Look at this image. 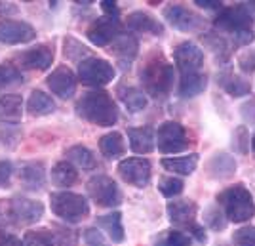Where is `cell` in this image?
<instances>
[{
	"mask_svg": "<svg viewBox=\"0 0 255 246\" xmlns=\"http://www.w3.org/2000/svg\"><path fill=\"white\" fill-rule=\"evenodd\" d=\"M78 117L96 124V126H113L118 120V107L115 99L105 90H92L76 101Z\"/></svg>",
	"mask_w": 255,
	"mask_h": 246,
	"instance_id": "6da1fadb",
	"label": "cell"
},
{
	"mask_svg": "<svg viewBox=\"0 0 255 246\" xmlns=\"http://www.w3.org/2000/svg\"><path fill=\"white\" fill-rule=\"evenodd\" d=\"M76 180H78V170L71 162L61 161L52 168V182L57 187H71L76 183Z\"/></svg>",
	"mask_w": 255,
	"mask_h": 246,
	"instance_id": "1f68e13d",
	"label": "cell"
},
{
	"mask_svg": "<svg viewBox=\"0 0 255 246\" xmlns=\"http://www.w3.org/2000/svg\"><path fill=\"white\" fill-rule=\"evenodd\" d=\"M194 4L204 10H221L223 8V4L219 0H194Z\"/></svg>",
	"mask_w": 255,
	"mask_h": 246,
	"instance_id": "681fc988",
	"label": "cell"
},
{
	"mask_svg": "<svg viewBox=\"0 0 255 246\" xmlns=\"http://www.w3.org/2000/svg\"><path fill=\"white\" fill-rule=\"evenodd\" d=\"M137 48H139V42L133 34H126V32L122 34V32H120L117 38L113 40L109 50L117 55L120 61H124V63L129 65V61H133L135 55H137Z\"/></svg>",
	"mask_w": 255,
	"mask_h": 246,
	"instance_id": "7402d4cb",
	"label": "cell"
},
{
	"mask_svg": "<svg viewBox=\"0 0 255 246\" xmlns=\"http://www.w3.org/2000/svg\"><path fill=\"white\" fill-rule=\"evenodd\" d=\"M36 38L34 27L25 21L6 19L0 21V42L4 44H25Z\"/></svg>",
	"mask_w": 255,
	"mask_h": 246,
	"instance_id": "5bb4252c",
	"label": "cell"
},
{
	"mask_svg": "<svg viewBox=\"0 0 255 246\" xmlns=\"http://www.w3.org/2000/svg\"><path fill=\"white\" fill-rule=\"evenodd\" d=\"M254 15L255 13L248 8V4H234V6L221 8L219 13L215 15V19H213V25L219 29L221 34L229 32L234 38L242 32L254 31Z\"/></svg>",
	"mask_w": 255,
	"mask_h": 246,
	"instance_id": "277c9868",
	"label": "cell"
},
{
	"mask_svg": "<svg viewBox=\"0 0 255 246\" xmlns=\"http://www.w3.org/2000/svg\"><path fill=\"white\" fill-rule=\"evenodd\" d=\"M118 176L126 183L133 185V187H147L150 183V176H152V166H150L149 159L143 157H128L122 159L117 166Z\"/></svg>",
	"mask_w": 255,
	"mask_h": 246,
	"instance_id": "9c48e42d",
	"label": "cell"
},
{
	"mask_svg": "<svg viewBox=\"0 0 255 246\" xmlns=\"http://www.w3.org/2000/svg\"><path fill=\"white\" fill-rule=\"evenodd\" d=\"M128 139H129V147H131L133 153L147 155L156 145V132L150 128V126L128 128Z\"/></svg>",
	"mask_w": 255,
	"mask_h": 246,
	"instance_id": "ffe728a7",
	"label": "cell"
},
{
	"mask_svg": "<svg viewBox=\"0 0 255 246\" xmlns=\"http://www.w3.org/2000/svg\"><path fill=\"white\" fill-rule=\"evenodd\" d=\"M97 224L103 227V231H107L109 239L113 243H124L126 233H124V225H122V214L120 212H111V214L101 216L97 220Z\"/></svg>",
	"mask_w": 255,
	"mask_h": 246,
	"instance_id": "f546056e",
	"label": "cell"
},
{
	"mask_svg": "<svg viewBox=\"0 0 255 246\" xmlns=\"http://www.w3.org/2000/svg\"><path fill=\"white\" fill-rule=\"evenodd\" d=\"M208 88V76L206 73H189V75H181L179 80V92L181 97H196L200 96L204 90Z\"/></svg>",
	"mask_w": 255,
	"mask_h": 246,
	"instance_id": "cb8c5ba5",
	"label": "cell"
},
{
	"mask_svg": "<svg viewBox=\"0 0 255 246\" xmlns=\"http://www.w3.org/2000/svg\"><path fill=\"white\" fill-rule=\"evenodd\" d=\"M173 59L181 71V75L189 73H200L204 65V52L198 44L194 42H181L173 50Z\"/></svg>",
	"mask_w": 255,
	"mask_h": 246,
	"instance_id": "7c38bea8",
	"label": "cell"
},
{
	"mask_svg": "<svg viewBox=\"0 0 255 246\" xmlns=\"http://www.w3.org/2000/svg\"><path fill=\"white\" fill-rule=\"evenodd\" d=\"M173 67L168 59L162 55L150 57L141 69V82H143V92L156 99H164L173 88Z\"/></svg>",
	"mask_w": 255,
	"mask_h": 246,
	"instance_id": "3957f363",
	"label": "cell"
},
{
	"mask_svg": "<svg viewBox=\"0 0 255 246\" xmlns=\"http://www.w3.org/2000/svg\"><path fill=\"white\" fill-rule=\"evenodd\" d=\"M0 246H25V245H23V241H19L17 237L2 235L0 237Z\"/></svg>",
	"mask_w": 255,
	"mask_h": 246,
	"instance_id": "f907efd6",
	"label": "cell"
},
{
	"mask_svg": "<svg viewBox=\"0 0 255 246\" xmlns=\"http://www.w3.org/2000/svg\"><path fill=\"white\" fill-rule=\"evenodd\" d=\"M101 10L105 11L107 17H111V19H118V13H120V10H118L117 2H111V0H103V2H101Z\"/></svg>",
	"mask_w": 255,
	"mask_h": 246,
	"instance_id": "c3c4849f",
	"label": "cell"
},
{
	"mask_svg": "<svg viewBox=\"0 0 255 246\" xmlns=\"http://www.w3.org/2000/svg\"><path fill=\"white\" fill-rule=\"evenodd\" d=\"M27 111L32 117H46V115H52L55 111V101L48 94H44L40 90H34V92H31L29 101H27Z\"/></svg>",
	"mask_w": 255,
	"mask_h": 246,
	"instance_id": "f1b7e54d",
	"label": "cell"
},
{
	"mask_svg": "<svg viewBox=\"0 0 255 246\" xmlns=\"http://www.w3.org/2000/svg\"><path fill=\"white\" fill-rule=\"evenodd\" d=\"M23 115V97L17 94H8L0 97V118L17 122Z\"/></svg>",
	"mask_w": 255,
	"mask_h": 246,
	"instance_id": "4dcf8cb0",
	"label": "cell"
},
{
	"mask_svg": "<svg viewBox=\"0 0 255 246\" xmlns=\"http://www.w3.org/2000/svg\"><path fill=\"white\" fill-rule=\"evenodd\" d=\"M19 61L25 69H32V71H46L50 65L53 63V50L48 44H38L34 48L25 50L19 55Z\"/></svg>",
	"mask_w": 255,
	"mask_h": 246,
	"instance_id": "e0dca14e",
	"label": "cell"
},
{
	"mask_svg": "<svg viewBox=\"0 0 255 246\" xmlns=\"http://www.w3.org/2000/svg\"><path fill=\"white\" fill-rule=\"evenodd\" d=\"M234 246H255V225H246L233 233Z\"/></svg>",
	"mask_w": 255,
	"mask_h": 246,
	"instance_id": "f35d334b",
	"label": "cell"
},
{
	"mask_svg": "<svg viewBox=\"0 0 255 246\" xmlns=\"http://www.w3.org/2000/svg\"><path fill=\"white\" fill-rule=\"evenodd\" d=\"M117 75L113 63H109L103 57H86L78 63V80L86 86H105L113 82Z\"/></svg>",
	"mask_w": 255,
	"mask_h": 246,
	"instance_id": "52a82bcc",
	"label": "cell"
},
{
	"mask_svg": "<svg viewBox=\"0 0 255 246\" xmlns=\"http://www.w3.org/2000/svg\"><path fill=\"white\" fill-rule=\"evenodd\" d=\"M23 245L25 246H61L59 239L55 235V231L50 229H32L27 231L23 237Z\"/></svg>",
	"mask_w": 255,
	"mask_h": 246,
	"instance_id": "836d02e7",
	"label": "cell"
},
{
	"mask_svg": "<svg viewBox=\"0 0 255 246\" xmlns=\"http://www.w3.org/2000/svg\"><path fill=\"white\" fill-rule=\"evenodd\" d=\"M217 203L225 218L233 224H246L255 216L254 195L244 183H234L217 195Z\"/></svg>",
	"mask_w": 255,
	"mask_h": 246,
	"instance_id": "7a4b0ae2",
	"label": "cell"
},
{
	"mask_svg": "<svg viewBox=\"0 0 255 246\" xmlns=\"http://www.w3.org/2000/svg\"><path fill=\"white\" fill-rule=\"evenodd\" d=\"M23 82L21 73L17 71V67H13L11 63L0 65V90L4 88H11V86H17Z\"/></svg>",
	"mask_w": 255,
	"mask_h": 246,
	"instance_id": "74e56055",
	"label": "cell"
},
{
	"mask_svg": "<svg viewBox=\"0 0 255 246\" xmlns=\"http://www.w3.org/2000/svg\"><path fill=\"white\" fill-rule=\"evenodd\" d=\"M168 218L173 225L179 227H191L196 224V214H198V204L194 201H170L166 206Z\"/></svg>",
	"mask_w": 255,
	"mask_h": 246,
	"instance_id": "2e32d148",
	"label": "cell"
},
{
	"mask_svg": "<svg viewBox=\"0 0 255 246\" xmlns=\"http://www.w3.org/2000/svg\"><path fill=\"white\" fill-rule=\"evenodd\" d=\"M86 34H88V40L96 46H111L113 40L120 34V23L118 19H111L105 15L92 23Z\"/></svg>",
	"mask_w": 255,
	"mask_h": 246,
	"instance_id": "9a60e30c",
	"label": "cell"
},
{
	"mask_svg": "<svg viewBox=\"0 0 255 246\" xmlns=\"http://www.w3.org/2000/svg\"><path fill=\"white\" fill-rule=\"evenodd\" d=\"M120 99H122V103L128 107V111H131V113L143 111V109L147 107V103H149L147 94L143 90H139V88H133V86L120 90Z\"/></svg>",
	"mask_w": 255,
	"mask_h": 246,
	"instance_id": "d6a6232c",
	"label": "cell"
},
{
	"mask_svg": "<svg viewBox=\"0 0 255 246\" xmlns=\"http://www.w3.org/2000/svg\"><path fill=\"white\" fill-rule=\"evenodd\" d=\"M198 155H185V157H171V159H162V166L171 174H179V176H191L198 166Z\"/></svg>",
	"mask_w": 255,
	"mask_h": 246,
	"instance_id": "83f0119b",
	"label": "cell"
},
{
	"mask_svg": "<svg viewBox=\"0 0 255 246\" xmlns=\"http://www.w3.org/2000/svg\"><path fill=\"white\" fill-rule=\"evenodd\" d=\"M250 143H252V149H254V153H255V134L252 136V139H250Z\"/></svg>",
	"mask_w": 255,
	"mask_h": 246,
	"instance_id": "f5cc1de1",
	"label": "cell"
},
{
	"mask_svg": "<svg viewBox=\"0 0 255 246\" xmlns=\"http://www.w3.org/2000/svg\"><path fill=\"white\" fill-rule=\"evenodd\" d=\"M17 11V6H13V4H10V2H0V13L2 15H10V13H15Z\"/></svg>",
	"mask_w": 255,
	"mask_h": 246,
	"instance_id": "816d5d0a",
	"label": "cell"
},
{
	"mask_svg": "<svg viewBox=\"0 0 255 246\" xmlns=\"http://www.w3.org/2000/svg\"><path fill=\"white\" fill-rule=\"evenodd\" d=\"M52 212L67 224H78L90 216V204L82 195L73 191H57L50 197Z\"/></svg>",
	"mask_w": 255,
	"mask_h": 246,
	"instance_id": "5b68a950",
	"label": "cell"
},
{
	"mask_svg": "<svg viewBox=\"0 0 255 246\" xmlns=\"http://www.w3.org/2000/svg\"><path fill=\"white\" fill-rule=\"evenodd\" d=\"M240 115H242V118H244V122L254 124L255 126V99H248L246 103H242Z\"/></svg>",
	"mask_w": 255,
	"mask_h": 246,
	"instance_id": "f6af8a7d",
	"label": "cell"
},
{
	"mask_svg": "<svg viewBox=\"0 0 255 246\" xmlns=\"http://www.w3.org/2000/svg\"><path fill=\"white\" fill-rule=\"evenodd\" d=\"M55 235L59 239L61 246H76V243H78V233L75 229H69V227H55Z\"/></svg>",
	"mask_w": 255,
	"mask_h": 246,
	"instance_id": "b9f144b4",
	"label": "cell"
},
{
	"mask_svg": "<svg viewBox=\"0 0 255 246\" xmlns=\"http://www.w3.org/2000/svg\"><path fill=\"white\" fill-rule=\"evenodd\" d=\"M238 67L244 75H252L255 71V48H248L238 55Z\"/></svg>",
	"mask_w": 255,
	"mask_h": 246,
	"instance_id": "60d3db41",
	"label": "cell"
},
{
	"mask_svg": "<svg viewBox=\"0 0 255 246\" xmlns=\"http://www.w3.org/2000/svg\"><path fill=\"white\" fill-rule=\"evenodd\" d=\"M202 38L204 42H206V46L215 54L217 63L223 65L225 61H229L231 50H233V42L225 34H221V32H208V34H204Z\"/></svg>",
	"mask_w": 255,
	"mask_h": 246,
	"instance_id": "484cf974",
	"label": "cell"
},
{
	"mask_svg": "<svg viewBox=\"0 0 255 246\" xmlns=\"http://www.w3.org/2000/svg\"><path fill=\"white\" fill-rule=\"evenodd\" d=\"M187 231H189V235L196 241V243H200V245H206L208 243V235H206V229H204V225L200 224H192L191 227H187Z\"/></svg>",
	"mask_w": 255,
	"mask_h": 246,
	"instance_id": "bcb514c9",
	"label": "cell"
},
{
	"mask_svg": "<svg viewBox=\"0 0 255 246\" xmlns=\"http://www.w3.org/2000/svg\"><path fill=\"white\" fill-rule=\"evenodd\" d=\"M11 164L8 161H0V187H8L10 185V178H11Z\"/></svg>",
	"mask_w": 255,
	"mask_h": 246,
	"instance_id": "7dc6e473",
	"label": "cell"
},
{
	"mask_svg": "<svg viewBox=\"0 0 255 246\" xmlns=\"http://www.w3.org/2000/svg\"><path fill=\"white\" fill-rule=\"evenodd\" d=\"M19 182L32 191L40 189L46 183V170L42 162H25L19 170Z\"/></svg>",
	"mask_w": 255,
	"mask_h": 246,
	"instance_id": "603a6c76",
	"label": "cell"
},
{
	"mask_svg": "<svg viewBox=\"0 0 255 246\" xmlns=\"http://www.w3.org/2000/svg\"><path fill=\"white\" fill-rule=\"evenodd\" d=\"M84 241L88 246H105V237L97 227H88L84 231Z\"/></svg>",
	"mask_w": 255,
	"mask_h": 246,
	"instance_id": "ee69618b",
	"label": "cell"
},
{
	"mask_svg": "<svg viewBox=\"0 0 255 246\" xmlns=\"http://www.w3.org/2000/svg\"><path fill=\"white\" fill-rule=\"evenodd\" d=\"M204 222L212 231H217V233L225 231V227L229 224V220L225 218L223 210H219V206H210L204 214Z\"/></svg>",
	"mask_w": 255,
	"mask_h": 246,
	"instance_id": "8d00e7d4",
	"label": "cell"
},
{
	"mask_svg": "<svg viewBox=\"0 0 255 246\" xmlns=\"http://www.w3.org/2000/svg\"><path fill=\"white\" fill-rule=\"evenodd\" d=\"M217 84L223 86V90L231 97H244L252 94V84L242 76L234 75L229 69L217 75Z\"/></svg>",
	"mask_w": 255,
	"mask_h": 246,
	"instance_id": "44dd1931",
	"label": "cell"
},
{
	"mask_svg": "<svg viewBox=\"0 0 255 246\" xmlns=\"http://www.w3.org/2000/svg\"><path fill=\"white\" fill-rule=\"evenodd\" d=\"M156 246H192V237L179 229H170L158 237Z\"/></svg>",
	"mask_w": 255,
	"mask_h": 246,
	"instance_id": "e575fe53",
	"label": "cell"
},
{
	"mask_svg": "<svg viewBox=\"0 0 255 246\" xmlns=\"http://www.w3.org/2000/svg\"><path fill=\"white\" fill-rule=\"evenodd\" d=\"M10 214L13 225H32L44 216V204L40 201L15 197L10 201Z\"/></svg>",
	"mask_w": 255,
	"mask_h": 246,
	"instance_id": "8fae6325",
	"label": "cell"
},
{
	"mask_svg": "<svg viewBox=\"0 0 255 246\" xmlns=\"http://www.w3.org/2000/svg\"><path fill=\"white\" fill-rule=\"evenodd\" d=\"M86 191L97 206H103V208H115L122 203V191L117 182L103 174L90 178L86 183Z\"/></svg>",
	"mask_w": 255,
	"mask_h": 246,
	"instance_id": "8992f818",
	"label": "cell"
},
{
	"mask_svg": "<svg viewBox=\"0 0 255 246\" xmlns=\"http://www.w3.org/2000/svg\"><path fill=\"white\" fill-rule=\"evenodd\" d=\"M48 88L52 90L55 96L59 97H73L76 92V75L67 67V65H59L55 67L52 73L46 78Z\"/></svg>",
	"mask_w": 255,
	"mask_h": 246,
	"instance_id": "4fadbf2b",
	"label": "cell"
},
{
	"mask_svg": "<svg viewBox=\"0 0 255 246\" xmlns=\"http://www.w3.org/2000/svg\"><path fill=\"white\" fill-rule=\"evenodd\" d=\"M65 155H67V161L71 162L75 168H80V170H94L97 166L96 155L86 145H73V147L65 151Z\"/></svg>",
	"mask_w": 255,
	"mask_h": 246,
	"instance_id": "4316f807",
	"label": "cell"
},
{
	"mask_svg": "<svg viewBox=\"0 0 255 246\" xmlns=\"http://www.w3.org/2000/svg\"><path fill=\"white\" fill-rule=\"evenodd\" d=\"M158 189L166 199H173V197H179L183 193L185 183H183V180L175 178V176H166V178L158 180Z\"/></svg>",
	"mask_w": 255,
	"mask_h": 246,
	"instance_id": "d590c367",
	"label": "cell"
},
{
	"mask_svg": "<svg viewBox=\"0 0 255 246\" xmlns=\"http://www.w3.org/2000/svg\"><path fill=\"white\" fill-rule=\"evenodd\" d=\"M233 149L238 155H246L250 149V134L246 126H238L233 132Z\"/></svg>",
	"mask_w": 255,
	"mask_h": 246,
	"instance_id": "ab89813d",
	"label": "cell"
},
{
	"mask_svg": "<svg viewBox=\"0 0 255 246\" xmlns=\"http://www.w3.org/2000/svg\"><path fill=\"white\" fill-rule=\"evenodd\" d=\"M99 151L105 159L115 161L126 153V141H124L120 132H109L99 139Z\"/></svg>",
	"mask_w": 255,
	"mask_h": 246,
	"instance_id": "d4e9b609",
	"label": "cell"
},
{
	"mask_svg": "<svg viewBox=\"0 0 255 246\" xmlns=\"http://www.w3.org/2000/svg\"><path fill=\"white\" fill-rule=\"evenodd\" d=\"M189 143L191 141L187 136V130L175 120H166L156 130V145L160 153L164 155H175L181 151H187Z\"/></svg>",
	"mask_w": 255,
	"mask_h": 246,
	"instance_id": "ba28073f",
	"label": "cell"
},
{
	"mask_svg": "<svg viewBox=\"0 0 255 246\" xmlns=\"http://www.w3.org/2000/svg\"><path fill=\"white\" fill-rule=\"evenodd\" d=\"M10 225H13L10 214V201H0V237L4 235L6 227H10Z\"/></svg>",
	"mask_w": 255,
	"mask_h": 246,
	"instance_id": "7bdbcfd3",
	"label": "cell"
},
{
	"mask_svg": "<svg viewBox=\"0 0 255 246\" xmlns=\"http://www.w3.org/2000/svg\"><path fill=\"white\" fill-rule=\"evenodd\" d=\"M126 27L133 32H150V34H164V25L149 11L135 10L126 17Z\"/></svg>",
	"mask_w": 255,
	"mask_h": 246,
	"instance_id": "ac0fdd59",
	"label": "cell"
},
{
	"mask_svg": "<svg viewBox=\"0 0 255 246\" xmlns=\"http://www.w3.org/2000/svg\"><path fill=\"white\" fill-rule=\"evenodd\" d=\"M164 17L166 21L170 23L173 29L183 32H194V31H200L204 27V19L196 13L192 11L191 8L183 6V4H170L164 8Z\"/></svg>",
	"mask_w": 255,
	"mask_h": 246,
	"instance_id": "30bf717a",
	"label": "cell"
},
{
	"mask_svg": "<svg viewBox=\"0 0 255 246\" xmlns=\"http://www.w3.org/2000/svg\"><path fill=\"white\" fill-rule=\"evenodd\" d=\"M238 162L229 153H215L208 161V174L213 180H229L236 174Z\"/></svg>",
	"mask_w": 255,
	"mask_h": 246,
	"instance_id": "d6986e66",
	"label": "cell"
}]
</instances>
